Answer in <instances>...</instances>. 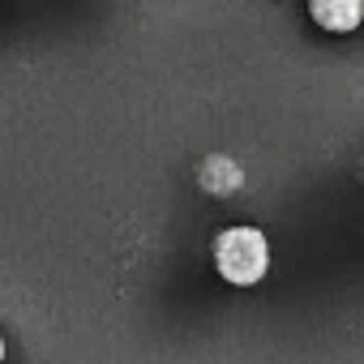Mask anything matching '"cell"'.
<instances>
[{
	"instance_id": "2",
	"label": "cell",
	"mask_w": 364,
	"mask_h": 364,
	"mask_svg": "<svg viewBox=\"0 0 364 364\" xmlns=\"http://www.w3.org/2000/svg\"><path fill=\"white\" fill-rule=\"evenodd\" d=\"M309 14L321 31L347 35L364 22V0H309Z\"/></svg>"
},
{
	"instance_id": "1",
	"label": "cell",
	"mask_w": 364,
	"mask_h": 364,
	"mask_svg": "<svg viewBox=\"0 0 364 364\" xmlns=\"http://www.w3.org/2000/svg\"><path fill=\"white\" fill-rule=\"evenodd\" d=\"M215 266H219V274L228 283L253 287L270 270V245H266V236L257 228H228L215 240Z\"/></svg>"
},
{
	"instance_id": "3",
	"label": "cell",
	"mask_w": 364,
	"mask_h": 364,
	"mask_svg": "<svg viewBox=\"0 0 364 364\" xmlns=\"http://www.w3.org/2000/svg\"><path fill=\"white\" fill-rule=\"evenodd\" d=\"M0 355H5V343H0Z\"/></svg>"
}]
</instances>
